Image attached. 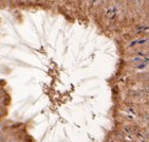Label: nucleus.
<instances>
[{
    "label": "nucleus",
    "instance_id": "f257e3e1",
    "mask_svg": "<svg viewBox=\"0 0 149 142\" xmlns=\"http://www.w3.org/2000/svg\"><path fill=\"white\" fill-rule=\"evenodd\" d=\"M141 142H149V141H148V140H142Z\"/></svg>",
    "mask_w": 149,
    "mask_h": 142
}]
</instances>
